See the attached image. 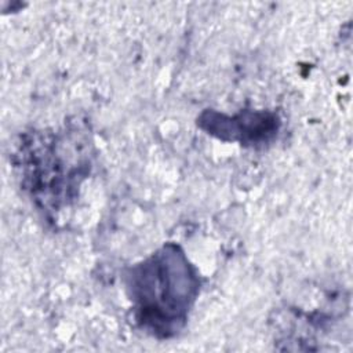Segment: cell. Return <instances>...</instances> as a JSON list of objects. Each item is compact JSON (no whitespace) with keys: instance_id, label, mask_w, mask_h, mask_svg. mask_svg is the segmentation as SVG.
<instances>
[{"instance_id":"cell-1","label":"cell","mask_w":353,"mask_h":353,"mask_svg":"<svg viewBox=\"0 0 353 353\" xmlns=\"http://www.w3.org/2000/svg\"><path fill=\"white\" fill-rule=\"evenodd\" d=\"M92 139L83 123L55 131H34L21 138L15 170L21 186L47 216L58 215L79 196L92 163Z\"/></svg>"},{"instance_id":"cell-2","label":"cell","mask_w":353,"mask_h":353,"mask_svg":"<svg viewBox=\"0 0 353 353\" xmlns=\"http://www.w3.org/2000/svg\"><path fill=\"white\" fill-rule=\"evenodd\" d=\"M135 324L157 339L176 336L200 292V274L175 243H167L123 274Z\"/></svg>"},{"instance_id":"cell-3","label":"cell","mask_w":353,"mask_h":353,"mask_svg":"<svg viewBox=\"0 0 353 353\" xmlns=\"http://www.w3.org/2000/svg\"><path fill=\"white\" fill-rule=\"evenodd\" d=\"M199 125L223 141H239L244 145H262L279 131V117L270 112H241L233 117L212 110L204 112Z\"/></svg>"}]
</instances>
